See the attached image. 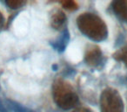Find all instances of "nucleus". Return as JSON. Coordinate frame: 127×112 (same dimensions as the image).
Instances as JSON below:
<instances>
[{
    "label": "nucleus",
    "mask_w": 127,
    "mask_h": 112,
    "mask_svg": "<svg viewBox=\"0 0 127 112\" xmlns=\"http://www.w3.org/2000/svg\"><path fill=\"white\" fill-rule=\"evenodd\" d=\"M77 25L78 29L92 40L102 41L108 36L105 23L94 13H82L77 18Z\"/></svg>",
    "instance_id": "nucleus-1"
},
{
    "label": "nucleus",
    "mask_w": 127,
    "mask_h": 112,
    "mask_svg": "<svg viewBox=\"0 0 127 112\" xmlns=\"http://www.w3.org/2000/svg\"><path fill=\"white\" fill-rule=\"evenodd\" d=\"M52 96L57 105L63 110H71L78 103V97L72 87L62 80L54 82Z\"/></svg>",
    "instance_id": "nucleus-2"
},
{
    "label": "nucleus",
    "mask_w": 127,
    "mask_h": 112,
    "mask_svg": "<svg viewBox=\"0 0 127 112\" xmlns=\"http://www.w3.org/2000/svg\"><path fill=\"white\" fill-rule=\"evenodd\" d=\"M101 112H124L121 96L116 89H105L100 96Z\"/></svg>",
    "instance_id": "nucleus-3"
},
{
    "label": "nucleus",
    "mask_w": 127,
    "mask_h": 112,
    "mask_svg": "<svg viewBox=\"0 0 127 112\" xmlns=\"http://www.w3.org/2000/svg\"><path fill=\"white\" fill-rule=\"evenodd\" d=\"M85 61L88 65L92 67H97L102 62L103 54L101 50L97 46H92L86 51Z\"/></svg>",
    "instance_id": "nucleus-4"
},
{
    "label": "nucleus",
    "mask_w": 127,
    "mask_h": 112,
    "mask_svg": "<svg viewBox=\"0 0 127 112\" xmlns=\"http://www.w3.org/2000/svg\"><path fill=\"white\" fill-rule=\"evenodd\" d=\"M114 13L124 21L127 22V0H118L111 4Z\"/></svg>",
    "instance_id": "nucleus-5"
},
{
    "label": "nucleus",
    "mask_w": 127,
    "mask_h": 112,
    "mask_svg": "<svg viewBox=\"0 0 127 112\" xmlns=\"http://www.w3.org/2000/svg\"><path fill=\"white\" fill-rule=\"evenodd\" d=\"M66 21V16L65 14L60 10H56L51 15V26L54 29H60Z\"/></svg>",
    "instance_id": "nucleus-6"
},
{
    "label": "nucleus",
    "mask_w": 127,
    "mask_h": 112,
    "mask_svg": "<svg viewBox=\"0 0 127 112\" xmlns=\"http://www.w3.org/2000/svg\"><path fill=\"white\" fill-rule=\"evenodd\" d=\"M70 39V34L69 32L67 30H64L61 33V35L58 38L56 41L52 43V46L57 50V51L63 52L64 50L65 49L66 46H67L68 42H69Z\"/></svg>",
    "instance_id": "nucleus-7"
},
{
    "label": "nucleus",
    "mask_w": 127,
    "mask_h": 112,
    "mask_svg": "<svg viewBox=\"0 0 127 112\" xmlns=\"http://www.w3.org/2000/svg\"><path fill=\"white\" fill-rule=\"evenodd\" d=\"M6 104H7L8 108L11 110H12L13 112H34L33 110L16 103V102L11 101V100H7L6 101Z\"/></svg>",
    "instance_id": "nucleus-8"
},
{
    "label": "nucleus",
    "mask_w": 127,
    "mask_h": 112,
    "mask_svg": "<svg viewBox=\"0 0 127 112\" xmlns=\"http://www.w3.org/2000/svg\"><path fill=\"white\" fill-rule=\"evenodd\" d=\"M114 58L117 61H122L125 63V65L127 67V45L123 47L122 49H120L119 51H118L114 55Z\"/></svg>",
    "instance_id": "nucleus-9"
},
{
    "label": "nucleus",
    "mask_w": 127,
    "mask_h": 112,
    "mask_svg": "<svg viewBox=\"0 0 127 112\" xmlns=\"http://www.w3.org/2000/svg\"><path fill=\"white\" fill-rule=\"evenodd\" d=\"M5 4L11 9H18L25 4V1H19V0H11V1H5Z\"/></svg>",
    "instance_id": "nucleus-10"
},
{
    "label": "nucleus",
    "mask_w": 127,
    "mask_h": 112,
    "mask_svg": "<svg viewBox=\"0 0 127 112\" xmlns=\"http://www.w3.org/2000/svg\"><path fill=\"white\" fill-rule=\"evenodd\" d=\"M62 5L64 8L68 10H76L78 8V4L74 1H71V0H67V1H64L62 2Z\"/></svg>",
    "instance_id": "nucleus-11"
},
{
    "label": "nucleus",
    "mask_w": 127,
    "mask_h": 112,
    "mask_svg": "<svg viewBox=\"0 0 127 112\" xmlns=\"http://www.w3.org/2000/svg\"><path fill=\"white\" fill-rule=\"evenodd\" d=\"M4 17H3L2 13L0 12V30L2 29L3 25H4Z\"/></svg>",
    "instance_id": "nucleus-12"
},
{
    "label": "nucleus",
    "mask_w": 127,
    "mask_h": 112,
    "mask_svg": "<svg viewBox=\"0 0 127 112\" xmlns=\"http://www.w3.org/2000/svg\"><path fill=\"white\" fill-rule=\"evenodd\" d=\"M74 112H92L90 110L88 109H85V108H80V109H78L77 110H75Z\"/></svg>",
    "instance_id": "nucleus-13"
}]
</instances>
